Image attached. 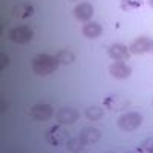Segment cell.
Wrapping results in <instances>:
<instances>
[{"label":"cell","instance_id":"6da1fadb","mask_svg":"<svg viewBox=\"0 0 153 153\" xmlns=\"http://www.w3.org/2000/svg\"><path fill=\"white\" fill-rule=\"evenodd\" d=\"M58 65L60 61L57 60V57H52L49 54H38L32 58V71L40 76L54 74L58 69Z\"/></svg>","mask_w":153,"mask_h":153},{"label":"cell","instance_id":"7a4b0ae2","mask_svg":"<svg viewBox=\"0 0 153 153\" xmlns=\"http://www.w3.org/2000/svg\"><path fill=\"white\" fill-rule=\"evenodd\" d=\"M45 138L51 146L58 147V146H66V143L71 139V133L66 129H63L61 126H51L45 132Z\"/></svg>","mask_w":153,"mask_h":153},{"label":"cell","instance_id":"3957f363","mask_svg":"<svg viewBox=\"0 0 153 153\" xmlns=\"http://www.w3.org/2000/svg\"><path fill=\"white\" fill-rule=\"evenodd\" d=\"M143 124V115L138 112H126L118 118V127L121 130L132 132Z\"/></svg>","mask_w":153,"mask_h":153},{"label":"cell","instance_id":"277c9868","mask_svg":"<svg viewBox=\"0 0 153 153\" xmlns=\"http://www.w3.org/2000/svg\"><path fill=\"white\" fill-rule=\"evenodd\" d=\"M8 37L12 43H17V45H26L29 43L32 38H34V31L26 26V25H22V26H16L12 28L8 32Z\"/></svg>","mask_w":153,"mask_h":153},{"label":"cell","instance_id":"5b68a950","mask_svg":"<svg viewBox=\"0 0 153 153\" xmlns=\"http://www.w3.org/2000/svg\"><path fill=\"white\" fill-rule=\"evenodd\" d=\"M130 52L135 54V55H141V54H147V52H152L153 51V40L150 37H146V35H141L138 37L136 40H133V43L130 45Z\"/></svg>","mask_w":153,"mask_h":153},{"label":"cell","instance_id":"8992f818","mask_svg":"<svg viewBox=\"0 0 153 153\" xmlns=\"http://www.w3.org/2000/svg\"><path fill=\"white\" fill-rule=\"evenodd\" d=\"M29 115H31V118H34L35 121H48V120L52 118L54 109L51 107L49 104H46V103H38V104L31 107Z\"/></svg>","mask_w":153,"mask_h":153},{"label":"cell","instance_id":"52a82bcc","mask_svg":"<svg viewBox=\"0 0 153 153\" xmlns=\"http://www.w3.org/2000/svg\"><path fill=\"white\" fill-rule=\"evenodd\" d=\"M107 54L112 60L115 61H127L130 58V49L127 48L126 45H121V43H113L109 46L107 49Z\"/></svg>","mask_w":153,"mask_h":153},{"label":"cell","instance_id":"ba28073f","mask_svg":"<svg viewBox=\"0 0 153 153\" xmlns=\"http://www.w3.org/2000/svg\"><path fill=\"white\" fill-rule=\"evenodd\" d=\"M130 104L129 100H126L124 97L121 95H107L104 100H103V106L109 110H124L127 109Z\"/></svg>","mask_w":153,"mask_h":153},{"label":"cell","instance_id":"9c48e42d","mask_svg":"<svg viewBox=\"0 0 153 153\" xmlns=\"http://www.w3.org/2000/svg\"><path fill=\"white\" fill-rule=\"evenodd\" d=\"M109 72L113 78L117 80H126L132 75V68L124 61H115L109 66Z\"/></svg>","mask_w":153,"mask_h":153},{"label":"cell","instance_id":"30bf717a","mask_svg":"<svg viewBox=\"0 0 153 153\" xmlns=\"http://www.w3.org/2000/svg\"><path fill=\"white\" fill-rule=\"evenodd\" d=\"M74 16L78 22H83V23L91 22V19L94 17V6L87 2H81L74 8Z\"/></svg>","mask_w":153,"mask_h":153},{"label":"cell","instance_id":"8fae6325","mask_svg":"<svg viewBox=\"0 0 153 153\" xmlns=\"http://www.w3.org/2000/svg\"><path fill=\"white\" fill-rule=\"evenodd\" d=\"M78 117H80V113L72 107H63L57 112V121L63 126L74 124L76 120H78Z\"/></svg>","mask_w":153,"mask_h":153},{"label":"cell","instance_id":"7c38bea8","mask_svg":"<svg viewBox=\"0 0 153 153\" xmlns=\"http://www.w3.org/2000/svg\"><path fill=\"white\" fill-rule=\"evenodd\" d=\"M78 136L86 143V146H89V144H95L98 141L101 136V132L98 129H95V127H84L78 133Z\"/></svg>","mask_w":153,"mask_h":153},{"label":"cell","instance_id":"4fadbf2b","mask_svg":"<svg viewBox=\"0 0 153 153\" xmlns=\"http://www.w3.org/2000/svg\"><path fill=\"white\" fill-rule=\"evenodd\" d=\"M101 32H103V28H101V25L97 23V22H87L81 28V34L86 38H97V37L101 35Z\"/></svg>","mask_w":153,"mask_h":153},{"label":"cell","instance_id":"5bb4252c","mask_svg":"<svg viewBox=\"0 0 153 153\" xmlns=\"http://www.w3.org/2000/svg\"><path fill=\"white\" fill-rule=\"evenodd\" d=\"M12 14L17 19H29L35 14V8L32 5H28V3H20V5L14 6Z\"/></svg>","mask_w":153,"mask_h":153},{"label":"cell","instance_id":"9a60e30c","mask_svg":"<svg viewBox=\"0 0 153 153\" xmlns=\"http://www.w3.org/2000/svg\"><path fill=\"white\" fill-rule=\"evenodd\" d=\"M84 115H86V118L89 121H98V120H101L104 117V110L101 107H98V106H91V107L86 109Z\"/></svg>","mask_w":153,"mask_h":153},{"label":"cell","instance_id":"2e32d148","mask_svg":"<svg viewBox=\"0 0 153 153\" xmlns=\"http://www.w3.org/2000/svg\"><path fill=\"white\" fill-rule=\"evenodd\" d=\"M86 147V143L80 136H75V138H71L69 141L66 143V149L69 152H83Z\"/></svg>","mask_w":153,"mask_h":153},{"label":"cell","instance_id":"e0dca14e","mask_svg":"<svg viewBox=\"0 0 153 153\" xmlns=\"http://www.w3.org/2000/svg\"><path fill=\"white\" fill-rule=\"evenodd\" d=\"M57 60L60 61V65H72L75 61V54L71 49H63L57 54Z\"/></svg>","mask_w":153,"mask_h":153},{"label":"cell","instance_id":"ac0fdd59","mask_svg":"<svg viewBox=\"0 0 153 153\" xmlns=\"http://www.w3.org/2000/svg\"><path fill=\"white\" fill-rule=\"evenodd\" d=\"M143 5L141 0H121L120 2V8L123 11H135V9H139Z\"/></svg>","mask_w":153,"mask_h":153},{"label":"cell","instance_id":"d6986e66","mask_svg":"<svg viewBox=\"0 0 153 153\" xmlns=\"http://www.w3.org/2000/svg\"><path fill=\"white\" fill-rule=\"evenodd\" d=\"M136 150L141 152V153H153V138H147L146 141L141 143V146Z\"/></svg>","mask_w":153,"mask_h":153},{"label":"cell","instance_id":"ffe728a7","mask_svg":"<svg viewBox=\"0 0 153 153\" xmlns=\"http://www.w3.org/2000/svg\"><path fill=\"white\" fill-rule=\"evenodd\" d=\"M0 58H2V65H0V69L3 71V69L9 65V57H8L6 54H3V52H2V54H0Z\"/></svg>","mask_w":153,"mask_h":153},{"label":"cell","instance_id":"44dd1931","mask_svg":"<svg viewBox=\"0 0 153 153\" xmlns=\"http://www.w3.org/2000/svg\"><path fill=\"white\" fill-rule=\"evenodd\" d=\"M147 3H149L150 8H153V0H147Z\"/></svg>","mask_w":153,"mask_h":153},{"label":"cell","instance_id":"7402d4cb","mask_svg":"<svg viewBox=\"0 0 153 153\" xmlns=\"http://www.w3.org/2000/svg\"><path fill=\"white\" fill-rule=\"evenodd\" d=\"M71 2H78V0H71Z\"/></svg>","mask_w":153,"mask_h":153},{"label":"cell","instance_id":"603a6c76","mask_svg":"<svg viewBox=\"0 0 153 153\" xmlns=\"http://www.w3.org/2000/svg\"><path fill=\"white\" fill-rule=\"evenodd\" d=\"M152 104H153V103H152Z\"/></svg>","mask_w":153,"mask_h":153}]
</instances>
